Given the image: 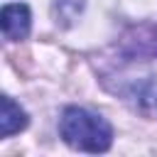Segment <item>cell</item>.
<instances>
[{
  "label": "cell",
  "instance_id": "obj_1",
  "mask_svg": "<svg viewBox=\"0 0 157 157\" xmlns=\"http://www.w3.org/2000/svg\"><path fill=\"white\" fill-rule=\"evenodd\" d=\"M59 132L69 147L81 150V152H105L113 142L110 125L101 115H96L86 108H76V105H71L61 113Z\"/></svg>",
  "mask_w": 157,
  "mask_h": 157
},
{
  "label": "cell",
  "instance_id": "obj_2",
  "mask_svg": "<svg viewBox=\"0 0 157 157\" xmlns=\"http://www.w3.org/2000/svg\"><path fill=\"white\" fill-rule=\"evenodd\" d=\"M0 22H2V34L5 39L10 42H20L29 34V7L22 5V2H12V5H5L2 7V15H0Z\"/></svg>",
  "mask_w": 157,
  "mask_h": 157
},
{
  "label": "cell",
  "instance_id": "obj_3",
  "mask_svg": "<svg viewBox=\"0 0 157 157\" xmlns=\"http://www.w3.org/2000/svg\"><path fill=\"white\" fill-rule=\"evenodd\" d=\"M27 128V113L10 98L2 96V110H0V137H10L12 132H20Z\"/></svg>",
  "mask_w": 157,
  "mask_h": 157
}]
</instances>
